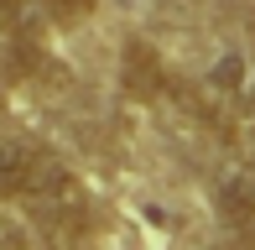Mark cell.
<instances>
[{
	"instance_id": "1",
	"label": "cell",
	"mask_w": 255,
	"mask_h": 250,
	"mask_svg": "<svg viewBox=\"0 0 255 250\" xmlns=\"http://www.w3.org/2000/svg\"><path fill=\"white\" fill-rule=\"evenodd\" d=\"M16 203H26L31 219L42 224V235L57 240V245L73 240V235H84V224H89V193L78 183V172L63 167L52 151L37 162V172H31V183L21 188Z\"/></svg>"
},
{
	"instance_id": "2",
	"label": "cell",
	"mask_w": 255,
	"mask_h": 250,
	"mask_svg": "<svg viewBox=\"0 0 255 250\" xmlns=\"http://www.w3.org/2000/svg\"><path fill=\"white\" fill-rule=\"evenodd\" d=\"M42 156H47V151H42L31 135L0 130V198H21V188L31 183V172H37Z\"/></svg>"
},
{
	"instance_id": "3",
	"label": "cell",
	"mask_w": 255,
	"mask_h": 250,
	"mask_svg": "<svg viewBox=\"0 0 255 250\" xmlns=\"http://www.w3.org/2000/svg\"><path fill=\"white\" fill-rule=\"evenodd\" d=\"M214 203L229 224H250L255 219V167L250 162H235L214 177Z\"/></svg>"
},
{
	"instance_id": "4",
	"label": "cell",
	"mask_w": 255,
	"mask_h": 250,
	"mask_svg": "<svg viewBox=\"0 0 255 250\" xmlns=\"http://www.w3.org/2000/svg\"><path fill=\"white\" fill-rule=\"evenodd\" d=\"M203 94L214 99V105H240V99L250 94V58L240 47H224L208 63V73H203Z\"/></svg>"
},
{
	"instance_id": "5",
	"label": "cell",
	"mask_w": 255,
	"mask_h": 250,
	"mask_svg": "<svg viewBox=\"0 0 255 250\" xmlns=\"http://www.w3.org/2000/svg\"><path fill=\"white\" fill-rule=\"evenodd\" d=\"M125 84L135 89V94H151V89L161 84V73H156V58L146 47H130V63H125Z\"/></svg>"
},
{
	"instance_id": "6",
	"label": "cell",
	"mask_w": 255,
	"mask_h": 250,
	"mask_svg": "<svg viewBox=\"0 0 255 250\" xmlns=\"http://www.w3.org/2000/svg\"><path fill=\"white\" fill-rule=\"evenodd\" d=\"M0 250H31L26 219H21V214H10V209H0Z\"/></svg>"
},
{
	"instance_id": "7",
	"label": "cell",
	"mask_w": 255,
	"mask_h": 250,
	"mask_svg": "<svg viewBox=\"0 0 255 250\" xmlns=\"http://www.w3.org/2000/svg\"><path fill=\"white\" fill-rule=\"evenodd\" d=\"M42 10H47L52 21H63V26H73V21H84L89 10H94V0H42Z\"/></svg>"
},
{
	"instance_id": "8",
	"label": "cell",
	"mask_w": 255,
	"mask_h": 250,
	"mask_svg": "<svg viewBox=\"0 0 255 250\" xmlns=\"http://www.w3.org/2000/svg\"><path fill=\"white\" fill-rule=\"evenodd\" d=\"M26 5H31V0H0V31L16 26V21L26 16Z\"/></svg>"
},
{
	"instance_id": "9",
	"label": "cell",
	"mask_w": 255,
	"mask_h": 250,
	"mask_svg": "<svg viewBox=\"0 0 255 250\" xmlns=\"http://www.w3.org/2000/svg\"><path fill=\"white\" fill-rule=\"evenodd\" d=\"M0 105H5V94H0Z\"/></svg>"
}]
</instances>
